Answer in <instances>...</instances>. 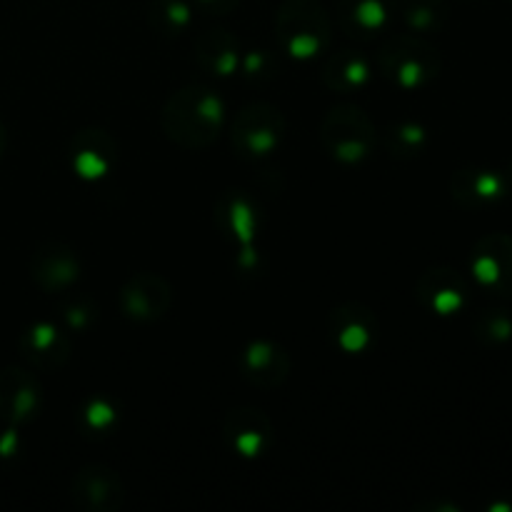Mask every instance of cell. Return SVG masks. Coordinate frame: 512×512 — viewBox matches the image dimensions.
Returning <instances> with one entry per match:
<instances>
[{
	"label": "cell",
	"instance_id": "e0dca14e",
	"mask_svg": "<svg viewBox=\"0 0 512 512\" xmlns=\"http://www.w3.org/2000/svg\"><path fill=\"white\" fill-rule=\"evenodd\" d=\"M78 258L63 245L40 250L35 260V278L45 290H63L78 280Z\"/></svg>",
	"mask_w": 512,
	"mask_h": 512
},
{
	"label": "cell",
	"instance_id": "277c9868",
	"mask_svg": "<svg viewBox=\"0 0 512 512\" xmlns=\"http://www.w3.org/2000/svg\"><path fill=\"white\" fill-rule=\"evenodd\" d=\"M323 143L340 163H360L375 148V128L368 115L353 105H340L323 123Z\"/></svg>",
	"mask_w": 512,
	"mask_h": 512
},
{
	"label": "cell",
	"instance_id": "7402d4cb",
	"mask_svg": "<svg viewBox=\"0 0 512 512\" xmlns=\"http://www.w3.org/2000/svg\"><path fill=\"white\" fill-rule=\"evenodd\" d=\"M223 213L228 215L230 230H235L240 240H250V238H253L255 218H253V208H250V205L245 203V198H240V195H238V198H235V195H233V198L228 200V205H225Z\"/></svg>",
	"mask_w": 512,
	"mask_h": 512
},
{
	"label": "cell",
	"instance_id": "4fadbf2b",
	"mask_svg": "<svg viewBox=\"0 0 512 512\" xmlns=\"http://www.w3.org/2000/svg\"><path fill=\"white\" fill-rule=\"evenodd\" d=\"M40 408V388L23 370H8L0 378V410L10 420H30Z\"/></svg>",
	"mask_w": 512,
	"mask_h": 512
},
{
	"label": "cell",
	"instance_id": "484cf974",
	"mask_svg": "<svg viewBox=\"0 0 512 512\" xmlns=\"http://www.w3.org/2000/svg\"><path fill=\"white\" fill-rule=\"evenodd\" d=\"M3 148H5V130L0 128V153H3Z\"/></svg>",
	"mask_w": 512,
	"mask_h": 512
},
{
	"label": "cell",
	"instance_id": "d6986e66",
	"mask_svg": "<svg viewBox=\"0 0 512 512\" xmlns=\"http://www.w3.org/2000/svg\"><path fill=\"white\" fill-rule=\"evenodd\" d=\"M395 13H400L403 23L415 33L440 30L448 18L443 0H395Z\"/></svg>",
	"mask_w": 512,
	"mask_h": 512
},
{
	"label": "cell",
	"instance_id": "cb8c5ba5",
	"mask_svg": "<svg viewBox=\"0 0 512 512\" xmlns=\"http://www.w3.org/2000/svg\"><path fill=\"white\" fill-rule=\"evenodd\" d=\"M463 178H468L470 185L458 188V195L470 193L473 198H478V200H490V198H498V195L503 193V183H500L498 175L480 173V175H463Z\"/></svg>",
	"mask_w": 512,
	"mask_h": 512
},
{
	"label": "cell",
	"instance_id": "3957f363",
	"mask_svg": "<svg viewBox=\"0 0 512 512\" xmlns=\"http://www.w3.org/2000/svg\"><path fill=\"white\" fill-rule=\"evenodd\" d=\"M378 68L400 90H415L438 75L440 60L433 45L415 35H403L380 50Z\"/></svg>",
	"mask_w": 512,
	"mask_h": 512
},
{
	"label": "cell",
	"instance_id": "44dd1931",
	"mask_svg": "<svg viewBox=\"0 0 512 512\" xmlns=\"http://www.w3.org/2000/svg\"><path fill=\"white\" fill-rule=\"evenodd\" d=\"M150 20L163 35H180L193 20V8L185 0H155Z\"/></svg>",
	"mask_w": 512,
	"mask_h": 512
},
{
	"label": "cell",
	"instance_id": "7c38bea8",
	"mask_svg": "<svg viewBox=\"0 0 512 512\" xmlns=\"http://www.w3.org/2000/svg\"><path fill=\"white\" fill-rule=\"evenodd\" d=\"M115 163V143L103 130H85L73 143V168L83 178L95 180L108 175Z\"/></svg>",
	"mask_w": 512,
	"mask_h": 512
},
{
	"label": "cell",
	"instance_id": "ba28073f",
	"mask_svg": "<svg viewBox=\"0 0 512 512\" xmlns=\"http://www.w3.org/2000/svg\"><path fill=\"white\" fill-rule=\"evenodd\" d=\"M330 333H333L335 345L340 350L358 355L365 353L375 343L378 323H375V315L368 308L350 303L333 310V315H330Z\"/></svg>",
	"mask_w": 512,
	"mask_h": 512
},
{
	"label": "cell",
	"instance_id": "603a6c76",
	"mask_svg": "<svg viewBox=\"0 0 512 512\" xmlns=\"http://www.w3.org/2000/svg\"><path fill=\"white\" fill-rule=\"evenodd\" d=\"M425 143V130L415 123H400L390 130V148L400 155L415 153Z\"/></svg>",
	"mask_w": 512,
	"mask_h": 512
},
{
	"label": "cell",
	"instance_id": "2e32d148",
	"mask_svg": "<svg viewBox=\"0 0 512 512\" xmlns=\"http://www.w3.org/2000/svg\"><path fill=\"white\" fill-rule=\"evenodd\" d=\"M195 55H198V63L208 73L228 78L238 68L240 45L228 30H208L205 35H200L198 45H195Z\"/></svg>",
	"mask_w": 512,
	"mask_h": 512
},
{
	"label": "cell",
	"instance_id": "d4e9b609",
	"mask_svg": "<svg viewBox=\"0 0 512 512\" xmlns=\"http://www.w3.org/2000/svg\"><path fill=\"white\" fill-rule=\"evenodd\" d=\"M195 5L203 10H208V13L225 15V13H230L235 5H238V0H195Z\"/></svg>",
	"mask_w": 512,
	"mask_h": 512
},
{
	"label": "cell",
	"instance_id": "8fae6325",
	"mask_svg": "<svg viewBox=\"0 0 512 512\" xmlns=\"http://www.w3.org/2000/svg\"><path fill=\"white\" fill-rule=\"evenodd\" d=\"M395 15V0H340V28L355 38H370L388 28Z\"/></svg>",
	"mask_w": 512,
	"mask_h": 512
},
{
	"label": "cell",
	"instance_id": "ac0fdd59",
	"mask_svg": "<svg viewBox=\"0 0 512 512\" xmlns=\"http://www.w3.org/2000/svg\"><path fill=\"white\" fill-rule=\"evenodd\" d=\"M25 353L40 365H60L70 353V343L53 325H35L25 335Z\"/></svg>",
	"mask_w": 512,
	"mask_h": 512
},
{
	"label": "cell",
	"instance_id": "5bb4252c",
	"mask_svg": "<svg viewBox=\"0 0 512 512\" xmlns=\"http://www.w3.org/2000/svg\"><path fill=\"white\" fill-rule=\"evenodd\" d=\"M418 295L430 310L440 315H453L463 308L465 288L460 278L450 270H430L420 278Z\"/></svg>",
	"mask_w": 512,
	"mask_h": 512
},
{
	"label": "cell",
	"instance_id": "7a4b0ae2",
	"mask_svg": "<svg viewBox=\"0 0 512 512\" xmlns=\"http://www.w3.org/2000/svg\"><path fill=\"white\" fill-rule=\"evenodd\" d=\"M275 33L293 58L310 60L330 45L333 25L318 0H285L278 10Z\"/></svg>",
	"mask_w": 512,
	"mask_h": 512
},
{
	"label": "cell",
	"instance_id": "30bf717a",
	"mask_svg": "<svg viewBox=\"0 0 512 512\" xmlns=\"http://www.w3.org/2000/svg\"><path fill=\"white\" fill-rule=\"evenodd\" d=\"M243 375L250 383L260 385V388H275L288 378L290 358L280 345L270 343V340H258L250 343L243 353Z\"/></svg>",
	"mask_w": 512,
	"mask_h": 512
},
{
	"label": "cell",
	"instance_id": "ffe728a7",
	"mask_svg": "<svg viewBox=\"0 0 512 512\" xmlns=\"http://www.w3.org/2000/svg\"><path fill=\"white\" fill-rule=\"evenodd\" d=\"M505 238H488L480 243L478 253H475V275L480 283L490 285V288H500L503 280L508 278V258L510 253L503 250Z\"/></svg>",
	"mask_w": 512,
	"mask_h": 512
},
{
	"label": "cell",
	"instance_id": "9a60e30c",
	"mask_svg": "<svg viewBox=\"0 0 512 512\" xmlns=\"http://www.w3.org/2000/svg\"><path fill=\"white\" fill-rule=\"evenodd\" d=\"M370 78H373L370 60L355 50H340V53L330 55L323 70L325 85L338 93H353V90L365 88Z\"/></svg>",
	"mask_w": 512,
	"mask_h": 512
},
{
	"label": "cell",
	"instance_id": "9c48e42d",
	"mask_svg": "<svg viewBox=\"0 0 512 512\" xmlns=\"http://www.w3.org/2000/svg\"><path fill=\"white\" fill-rule=\"evenodd\" d=\"M120 303L128 318L155 320L168 310L170 288L160 275H138L123 288Z\"/></svg>",
	"mask_w": 512,
	"mask_h": 512
},
{
	"label": "cell",
	"instance_id": "8992f818",
	"mask_svg": "<svg viewBox=\"0 0 512 512\" xmlns=\"http://www.w3.org/2000/svg\"><path fill=\"white\" fill-rule=\"evenodd\" d=\"M223 435L230 448L243 458H260L273 443V425L260 410L238 408L225 418Z\"/></svg>",
	"mask_w": 512,
	"mask_h": 512
},
{
	"label": "cell",
	"instance_id": "6da1fadb",
	"mask_svg": "<svg viewBox=\"0 0 512 512\" xmlns=\"http://www.w3.org/2000/svg\"><path fill=\"white\" fill-rule=\"evenodd\" d=\"M223 120V100L200 85L178 90L163 110L165 133L185 148H208L218 138Z\"/></svg>",
	"mask_w": 512,
	"mask_h": 512
},
{
	"label": "cell",
	"instance_id": "52a82bcc",
	"mask_svg": "<svg viewBox=\"0 0 512 512\" xmlns=\"http://www.w3.org/2000/svg\"><path fill=\"white\" fill-rule=\"evenodd\" d=\"M73 495L85 510L115 512L123 505L125 488L115 470L105 468V465H90V468L80 470L75 478Z\"/></svg>",
	"mask_w": 512,
	"mask_h": 512
},
{
	"label": "cell",
	"instance_id": "5b68a950",
	"mask_svg": "<svg viewBox=\"0 0 512 512\" xmlns=\"http://www.w3.org/2000/svg\"><path fill=\"white\" fill-rule=\"evenodd\" d=\"M285 133V120L275 105L253 103L240 110L233 125L235 148L250 158H265L278 148Z\"/></svg>",
	"mask_w": 512,
	"mask_h": 512
}]
</instances>
